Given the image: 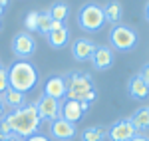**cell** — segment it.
I'll return each mask as SVG.
<instances>
[{
	"instance_id": "cell-1",
	"label": "cell",
	"mask_w": 149,
	"mask_h": 141,
	"mask_svg": "<svg viewBox=\"0 0 149 141\" xmlns=\"http://www.w3.org/2000/svg\"><path fill=\"white\" fill-rule=\"evenodd\" d=\"M6 121L10 125L12 133L22 137V139H28V137L36 135V131L42 123V119L38 115V109H36V103H26L20 109L10 111L6 115Z\"/></svg>"
},
{
	"instance_id": "cell-2",
	"label": "cell",
	"mask_w": 149,
	"mask_h": 141,
	"mask_svg": "<svg viewBox=\"0 0 149 141\" xmlns=\"http://www.w3.org/2000/svg\"><path fill=\"white\" fill-rule=\"evenodd\" d=\"M64 80H66V97L68 99L84 101V103H92L95 99V88H93V80L90 74L72 72Z\"/></svg>"
},
{
	"instance_id": "cell-3",
	"label": "cell",
	"mask_w": 149,
	"mask_h": 141,
	"mask_svg": "<svg viewBox=\"0 0 149 141\" xmlns=\"http://www.w3.org/2000/svg\"><path fill=\"white\" fill-rule=\"evenodd\" d=\"M8 83L12 90L20 94H28L38 83V72L28 60H18L8 68Z\"/></svg>"
},
{
	"instance_id": "cell-4",
	"label": "cell",
	"mask_w": 149,
	"mask_h": 141,
	"mask_svg": "<svg viewBox=\"0 0 149 141\" xmlns=\"http://www.w3.org/2000/svg\"><path fill=\"white\" fill-rule=\"evenodd\" d=\"M78 24L86 32H97L105 24L103 6H100V4H84L78 12Z\"/></svg>"
},
{
	"instance_id": "cell-5",
	"label": "cell",
	"mask_w": 149,
	"mask_h": 141,
	"mask_svg": "<svg viewBox=\"0 0 149 141\" xmlns=\"http://www.w3.org/2000/svg\"><path fill=\"white\" fill-rule=\"evenodd\" d=\"M109 44H111V50H119V52H127V50H133L135 44H137V34L135 30H131L125 24H119V26H113L109 30Z\"/></svg>"
},
{
	"instance_id": "cell-6",
	"label": "cell",
	"mask_w": 149,
	"mask_h": 141,
	"mask_svg": "<svg viewBox=\"0 0 149 141\" xmlns=\"http://www.w3.org/2000/svg\"><path fill=\"white\" fill-rule=\"evenodd\" d=\"M36 50V40L34 36H30L28 32H18L12 40V52L18 60H26L34 54Z\"/></svg>"
},
{
	"instance_id": "cell-7",
	"label": "cell",
	"mask_w": 149,
	"mask_h": 141,
	"mask_svg": "<svg viewBox=\"0 0 149 141\" xmlns=\"http://www.w3.org/2000/svg\"><path fill=\"white\" fill-rule=\"evenodd\" d=\"M135 135H137V129L133 127L131 119H119L107 127L109 141H131Z\"/></svg>"
},
{
	"instance_id": "cell-8",
	"label": "cell",
	"mask_w": 149,
	"mask_h": 141,
	"mask_svg": "<svg viewBox=\"0 0 149 141\" xmlns=\"http://www.w3.org/2000/svg\"><path fill=\"white\" fill-rule=\"evenodd\" d=\"M36 109H38V115L42 121H56L60 117V101L54 97H48V95H40L38 101H36Z\"/></svg>"
},
{
	"instance_id": "cell-9",
	"label": "cell",
	"mask_w": 149,
	"mask_h": 141,
	"mask_svg": "<svg viewBox=\"0 0 149 141\" xmlns=\"http://www.w3.org/2000/svg\"><path fill=\"white\" fill-rule=\"evenodd\" d=\"M88 107H90V103L66 99L64 103H60V117L76 125V121H80V119L84 117V113L88 111Z\"/></svg>"
},
{
	"instance_id": "cell-10",
	"label": "cell",
	"mask_w": 149,
	"mask_h": 141,
	"mask_svg": "<svg viewBox=\"0 0 149 141\" xmlns=\"http://www.w3.org/2000/svg\"><path fill=\"white\" fill-rule=\"evenodd\" d=\"M50 133H52V137L58 139V141H72L74 137H76L78 129H76L74 123H70V121H66V119L58 117L56 121L50 123Z\"/></svg>"
},
{
	"instance_id": "cell-11",
	"label": "cell",
	"mask_w": 149,
	"mask_h": 141,
	"mask_svg": "<svg viewBox=\"0 0 149 141\" xmlns=\"http://www.w3.org/2000/svg\"><path fill=\"white\" fill-rule=\"evenodd\" d=\"M93 52H95V44H93L90 38H78L72 44V56H74V60H78V62L92 60Z\"/></svg>"
},
{
	"instance_id": "cell-12",
	"label": "cell",
	"mask_w": 149,
	"mask_h": 141,
	"mask_svg": "<svg viewBox=\"0 0 149 141\" xmlns=\"http://www.w3.org/2000/svg\"><path fill=\"white\" fill-rule=\"evenodd\" d=\"M44 95L54 97L58 101L62 97H66V80H64V76H52V78H48V82L44 83Z\"/></svg>"
},
{
	"instance_id": "cell-13",
	"label": "cell",
	"mask_w": 149,
	"mask_h": 141,
	"mask_svg": "<svg viewBox=\"0 0 149 141\" xmlns=\"http://www.w3.org/2000/svg\"><path fill=\"white\" fill-rule=\"evenodd\" d=\"M92 64L95 70H107L113 64V50H111V46H95V52L92 56Z\"/></svg>"
},
{
	"instance_id": "cell-14",
	"label": "cell",
	"mask_w": 149,
	"mask_h": 141,
	"mask_svg": "<svg viewBox=\"0 0 149 141\" xmlns=\"http://www.w3.org/2000/svg\"><path fill=\"white\" fill-rule=\"evenodd\" d=\"M127 92L131 97H135V99H143V97H147L149 95V85L143 80H141V76H133L131 80H129V85H127Z\"/></svg>"
},
{
	"instance_id": "cell-15",
	"label": "cell",
	"mask_w": 149,
	"mask_h": 141,
	"mask_svg": "<svg viewBox=\"0 0 149 141\" xmlns=\"http://www.w3.org/2000/svg\"><path fill=\"white\" fill-rule=\"evenodd\" d=\"M2 99H4L6 107H12V111L14 109H20L22 106H26V94H20V92H16L12 88H8L2 94Z\"/></svg>"
},
{
	"instance_id": "cell-16",
	"label": "cell",
	"mask_w": 149,
	"mask_h": 141,
	"mask_svg": "<svg viewBox=\"0 0 149 141\" xmlns=\"http://www.w3.org/2000/svg\"><path fill=\"white\" fill-rule=\"evenodd\" d=\"M103 14H105V22L119 26L121 24V16H123V6L119 2H109L107 6H103Z\"/></svg>"
},
{
	"instance_id": "cell-17",
	"label": "cell",
	"mask_w": 149,
	"mask_h": 141,
	"mask_svg": "<svg viewBox=\"0 0 149 141\" xmlns=\"http://www.w3.org/2000/svg\"><path fill=\"white\" fill-rule=\"evenodd\" d=\"M70 40V30L64 26V28H60V30H52L50 34H48V44L52 48H64L68 44Z\"/></svg>"
},
{
	"instance_id": "cell-18",
	"label": "cell",
	"mask_w": 149,
	"mask_h": 141,
	"mask_svg": "<svg viewBox=\"0 0 149 141\" xmlns=\"http://www.w3.org/2000/svg\"><path fill=\"white\" fill-rule=\"evenodd\" d=\"M107 129L103 125H92L81 131V141H105Z\"/></svg>"
},
{
	"instance_id": "cell-19",
	"label": "cell",
	"mask_w": 149,
	"mask_h": 141,
	"mask_svg": "<svg viewBox=\"0 0 149 141\" xmlns=\"http://www.w3.org/2000/svg\"><path fill=\"white\" fill-rule=\"evenodd\" d=\"M131 123L137 131L141 129H149V107H139L137 111L131 115Z\"/></svg>"
},
{
	"instance_id": "cell-20",
	"label": "cell",
	"mask_w": 149,
	"mask_h": 141,
	"mask_svg": "<svg viewBox=\"0 0 149 141\" xmlns=\"http://www.w3.org/2000/svg\"><path fill=\"white\" fill-rule=\"evenodd\" d=\"M48 12H50L52 20L64 22V20L68 18V14H70V8H68V4H64V2H56V4L52 6V10H48Z\"/></svg>"
},
{
	"instance_id": "cell-21",
	"label": "cell",
	"mask_w": 149,
	"mask_h": 141,
	"mask_svg": "<svg viewBox=\"0 0 149 141\" xmlns=\"http://www.w3.org/2000/svg\"><path fill=\"white\" fill-rule=\"evenodd\" d=\"M38 30L46 36L50 34V30H52V16H50V12H38Z\"/></svg>"
},
{
	"instance_id": "cell-22",
	"label": "cell",
	"mask_w": 149,
	"mask_h": 141,
	"mask_svg": "<svg viewBox=\"0 0 149 141\" xmlns=\"http://www.w3.org/2000/svg\"><path fill=\"white\" fill-rule=\"evenodd\" d=\"M24 26H26V32H36L38 30V12L36 10H30L26 14V20H24Z\"/></svg>"
},
{
	"instance_id": "cell-23",
	"label": "cell",
	"mask_w": 149,
	"mask_h": 141,
	"mask_svg": "<svg viewBox=\"0 0 149 141\" xmlns=\"http://www.w3.org/2000/svg\"><path fill=\"white\" fill-rule=\"evenodd\" d=\"M8 88H10V83H8V68L0 66V95L4 94Z\"/></svg>"
},
{
	"instance_id": "cell-24",
	"label": "cell",
	"mask_w": 149,
	"mask_h": 141,
	"mask_svg": "<svg viewBox=\"0 0 149 141\" xmlns=\"http://www.w3.org/2000/svg\"><path fill=\"white\" fill-rule=\"evenodd\" d=\"M0 133L2 135H12V129H10V125H8V121H6V117L0 119Z\"/></svg>"
},
{
	"instance_id": "cell-25",
	"label": "cell",
	"mask_w": 149,
	"mask_h": 141,
	"mask_svg": "<svg viewBox=\"0 0 149 141\" xmlns=\"http://www.w3.org/2000/svg\"><path fill=\"white\" fill-rule=\"evenodd\" d=\"M139 76H141V80H143V82L149 85V62L145 64V66H143V70L139 72Z\"/></svg>"
},
{
	"instance_id": "cell-26",
	"label": "cell",
	"mask_w": 149,
	"mask_h": 141,
	"mask_svg": "<svg viewBox=\"0 0 149 141\" xmlns=\"http://www.w3.org/2000/svg\"><path fill=\"white\" fill-rule=\"evenodd\" d=\"M24 141H50L46 137V135H40V133H36V135H32V137H28V139H24Z\"/></svg>"
},
{
	"instance_id": "cell-27",
	"label": "cell",
	"mask_w": 149,
	"mask_h": 141,
	"mask_svg": "<svg viewBox=\"0 0 149 141\" xmlns=\"http://www.w3.org/2000/svg\"><path fill=\"white\" fill-rule=\"evenodd\" d=\"M4 113H6V103H4V99H2V95H0V119L4 117Z\"/></svg>"
},
{
	"instance_id": "cell-28",
	"label": "cell",
	"mask_w": 149,
	"mask_h": 141,
	"mask_svg": "<svg viewBox=\"0 0 149 141\" xmlns=\"http://www.w3.org/2000/svg\"><path fill=\"white\" fill-rule=\"evenodd\" d=\"M131 141H149V137H147V135H141V133H137V135H135Z\"/></svg>"
},
{
	"instance_id": "cell-29",
	"label": "cell",
	"mask_w": 149,
	"mask_h": 141,
	"mask_svg": "<svg viewBox=\"0 0 149 141\" xmlns=\"http://www.w3.org/2000/svg\"><path fill=\"white\" fill-rule=\"evenodd\" d=\"M6 141H22V137H18V135H6Z\"/></svg>"
},
{
	"instance_id": "cell-30",
	"label": "cell",
	"mask_w": 149,
	"mask_h": 141,
	"mask_svg": "<svg viewBox=\"0 0 149 141\" xmlns=\"http://www.w3.org/2000/svg\"><path fill=\"white\" fill-rule=\"evenodd\" d=\"M6 4H8V2H6V0H0V14H2V12H4V8H6Z\"/></svg>"
},
{
	"instance_id": "cell-31",
	"label": "cell",
	"mask_w": 149,
	"mask_h": 141,
	"mask_svg": "<svg viewBox=\"0 0 149 141\" xmlns=\"http://www.w3.org/2000/svg\"><path fill=\"white\" fill-rule=\"evenodd\" d=\"M145 16H147V20H149V2H147V6H145Z\"/></svg>"
}]
</instances>
